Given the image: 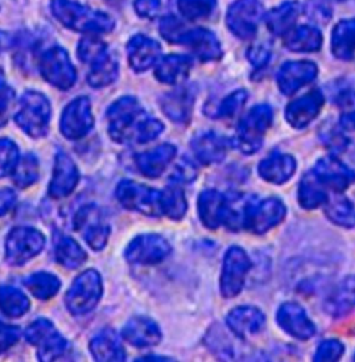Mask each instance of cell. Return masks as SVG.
<instances>
[{"mask_svg": "<svg viewBox=\"0 0 355 362\" xmlns=\"http://www.w3.org/2000/svg\"><path fill=\"white\" fill-rule=\"evenodd\" d=\"M110 136L118 144H147L164 131V125L144 112L141 103L125 96L107 110Z\"/></svg>", "mask_w": 355, "mask_h": 362, "instance_id": "obj_1", "label": "cell"}, {"mask_svg": "<svg viewBox=\"0 0 355 362\" xmlns=\"http://www.w3.org/2000/svg\"><path fill=\"white\" fill-rule=\"evenodd\" d=\"M50 10L54 18L66 28L86 35L99 37L111 33L115 25L111 16L75 0H52Z\"/></svg>", "mask_w": 355, "mask_h": 362, "instance_id": "obj_2", "label": "cell"}, {"mask_svg": "<svg viewBox=\"0 0 355 362\" xmlns=\"http://www.w3.org/2000/svg\"><path fill=\"white\" fill-rule=\"evenodd\" d=\"M272 109L267 105H258L250 110L239 122L235 144L245 154L257 153L264 144V138L272 125Z\"/></svg>", "mask_w": 355, "mask_h": 362, "instance_id": "obj_3", "label": "cell"}, {"mask_svg": "<svg viewBox=\"0 0 355 362\" xmlns=\"http://www.w3.org/2000/svg\"><path fill=\"white\" fill-rule=\"evenodd\" d=\"M50 121V103L47 98L36 90H28L20 100L16 114L18 127L33 138H40L47 132Z\"/></svg>", "mask_w": 355, "mask_h": 362, "instance_id": "obj_4", "label": "cell"}, {"mask_svg": "<svg viewBox=\"0 0 355 362\" xmlns=\"http://www.w3.org/2000/svg\"><path fill=\"white\" fill-rule=\"evenodd\" d=\"M118 202L127 210L136 211L149 217L163 216L161 192L138 182L122 181L115 190Z\"/></svg>", "mask_w": 355, "mask_h": 362, "instance_id": "obj_5", "label": "cell"}, {"mask_svg": "<svg viewBox=\"0 0 355 362\" xmlns=\"http://www.w3.org/2000/svg\"><path fill=\"white\" fill-rule=\"evenodd\" d=\"M102 278L95 269L81 274L67 293L66 304L74 315H82L96 307L102 297Z\"/></svg>", "mask_w": 355, "mask_h": 362, "instance_id": "obj_6", "label": "cell"}, {"mask_svg": "<svg viewBox=\"0 0 355 362\" xmlns=\"http://www.w3.org/2000/svg\"><path fill=\"white\" fill-rule=\"evenodd\" d=\"M39 70L45 81L63 90L70 89L76 81V71L71 59L60 46H53L42 54Z\"/></svg>", "mask_w": 355, "mask_h": 362, "instance_id": "obj_7", "label": "cell"}, {"mask_svg": "<svg viewBox=\"0 0 355 362\" xmlns=\"http://www.w3.org/2000/svg\"><path fill=\"white\" fill-rule=\"evenodd\" d=\"M250 267L249 255L242 247L233 246L226 252L219 282L221 293L225 298H233L243 290Z\"/></svg>", "mask_w": 355, "mask_h": 362, "instance_id": "obj_8", "label": "cell"}, {"mask_svg": "<svg viewBox=\"0 0 355 362\" xmlns=\"http://www.w3.org/2000/svg\"><path fill=\"white\" fill-rule=\"evenodd\" d=\"M25 339L37 347L39 360L53 361L63 356L69 347L67 340L47 320H37L25 330Z\"/></svg>", "mask_w": 355, "mask_h": 362, "instance_id": "obj_9", "label": "cell"}, {"mask_svg": "<svg viewBox=\"0 0 355 362\" xmlns=\"http://www.w3.org/2000/svg\"><path fill=\"white\" fill-rule=\"evenodd\" d=\"M45 247V236L34 228H14L6 240V258L11 265H23Z\"/></svg>", "mask_w": 355, "mask_h": 362, "instance_id": "obj_10", "label": "cell"}, {"mask_svg": "<svg viewBox=\"0 0 355 362\" xmlns=\"http://www.w3.org/2000/svg\"><path fill=\"white\" fill-rule=\"evenodd\" d=\"M261 18L260 0H236L228 10L226 25L235 37L248 40L255 37Z\"/></svg>", "mask_w": 355, "mask_h": 362, "instance_id": "obj_11", "label": "cell"}, {"mask_svg": "<svg viewBox=\"0 0 355 362\" xmlns=\"http://www.w3.org/2000/svg\"><path fill=\"white\" fill-rule=\"evenodd\" d=\"M173 252L167 239L156 233H147L135 238L125 250V257L132 264L154 265L164 261Z\"/></svg>", "mask_w": 355, "mask_h": 362, "instance_id": "obj_12", "label": "cell"}, {"mask_svg": "<svg viewBox=\"0 0 355 362\" xmlns=\"http://www.w3.org/2000/svg\"><path fill=\"white\" fill-rule=\"evenodd\" d=\"M93 115L91 100L85 96L76 98L64 109L60 129L63 135L71 141L83 138L93 128Z\"/></svg>", "mask_w": 355, "mask_h": 362, "instance_id": "obj_13", "label": "cell"}, {"mask_svg": "<svg viewBox=\"0 0 355 362\" xmlns=\"http://www.w3.org/2000/svg\"><path fill=\"white\" fill-rule=\"evenodd\" d=\"M75 229L79 230L93 250H102L110 236V226L96 206H85L75 217Z\"/></svg>", "mask_w": 355, "mask_h": 362, "instance_id": "obj_14", "label": "cell"}, {"mask_svg": "<svg viewBox=\"0 0 355 362\" xmlns=\"http://www.w3.org/2000/svg\"><path fill=\"white\" fill-rule=\"evenodd\" d=\"M286 216L284 202L277 197H269L262 202L255 200L250 210L246 229L255 235H262L279 225Z\"/></svg>", "mask_w": 355, "mask_h": 362, "instance_id": "obj_15", "label": "cell"}, {"mask_svg": "<svg viewBox=\"0 0 355 362\" xmlns=\"http://www.w3.org/2000/svg\"><path fill=\"white\" fill-rule=\"evenodd\" d=\"M314 173L326 187L336 193L344 192L355 181L354 171L333 156L318 160Z\"/></svg>", "mask_w": 355, "mask_h": 362, "instance_id": "obj_16", "label": "cell"}, {"mask_svg": "<svg viewBox=\"0 0 355 362\" xmlns=\"http://www.w3.org/2000/svg\"><path fill=\"white\" fill-rule=\"evenodd\" d=\"M277 321L286 333L298 340H308L315 334L317 327L307 313L296 303H284L277 314Z\"/></svg>", "mask_w": 355, "mask_h": 362, "instance_id": "obj_17", "label": "cell"}, {"mask_svg": "<svg viewBox=\"0 0 355 362\" xmlns=\"http://www.w3.org/2000/svg\"><path fill=\"white\" fill-rule=\"evenodd\" d=\"M317 75L318 67L313 62H289L278 73V86L284 95L290 96L313 82Z\"/></svg>", "mask_w": 355, "mask_h": 362, "instance_id": "obj_18", "label": "cell"}, {"mask_svg": "<svg viewBox=\"0 0 355 362\" xmlns=\"http://www.w3.org/2000/svg\"><path fill=\"white\" fill-rule=\"evenodd\" d=\"M323 106V95L320 90H311L305 96L293 100L286 109L287 122L296 128L301 129L310 125L317 115L320 114Z\"/></svg>", "mask_w": 355, "mask_h": 362, "instance_id": "obj_19", "label": "cell"}, {"mask_svg": "<svg viewBox=\"0 0 355 362\" xmlns=\"http://www.w3.org/2000/svg\"><path fill=\"white\" fill-rule=\"evenodd\" d=\"M78 181H79V174L75 163L72 161L70 156L60 151L56 156L54 173L49 186V194L53 199H63L69 196L76 187Z\"/></svg>", "mask_w": 355, "mask_h": 362, "instance_id": "obj_20", "label": "cell"}, {"mask_svg": "<svg viewBox=\"0 0 355 362\" xmlns=\"http://www.w3.org/2000/svg\"><path fill=\"white\" fill-rule=\"evenodd\" d=\"M128 60L136 73L147 71L161 57V46L151 37L135 35L127 46Z\"/></svg>", "mask_w": 355, "mask_h": 362, "instance_id": "obj_21", "label": "cell"}, {"mask_svg": "<svg viewBox=\"0 0 355 362\" xmlns=\"http://www.w3.org/2000/svg\"><path fill=\"white\" fill-rule=\"evenodd\" d=\"M265 315L261 310L250 305H242L232 310L226 317L229 329L240 339H249L260 333L265 326Z\"/></svg>", "mask_w": 355, "mask_h": 362, "instance_id": "obj_22", "label": "cell"}, {"mask_svg": "<svg viewBox=\"0 0 355 362\" xmlns=\"http://www.w3.org/2000/svg\"><path fill=\"white\" fill-rule=\"evenodd\" d=\"M180 45L189 47V50L202 62H215L222 57V49L218 39L211 31L204 28L187 30Z\"/></svg>", "mask_w": 355, "mask_h": 362, "instance_id": "obj_23", "label": "cell"}, {"mask_svg": "<svg viewBox=\"0 0 355 362\" xmlns=\"http://www.w3.org/2000/svg\"><path fill=\"white\" fill-rule=\"evenodd\" d=\"M124 339L139 349L153 347L161 341V330L158 325L146 317L132 318L122 329Z\"/></svg>", "mask_w": 355, "mask_h": 362, "instance_id": "obj_24", "label": "cell"}, {"mask_svg": "<svg viewBox=\"0 0 355 362\" xmlns=\"http://www.w3.org/2000/svg\"><path fill=\"white\" fill-rule=\"evenodd\" d=\"M175 156L177 147L170 144H164L154 147L150 151L139 154L136 157V165L144 177L157 178L174 161Z\"/></svg>", "mask_w": 355, "mask_h": 362, "instance_id": "obj_25", "label": "cell"}, {"mask_svg": "<svg viewBox=\"0 0 355 362\" xmlns=\"http://www.w3.org/2000/svg\"><path fill=\"white\" fill-rule=\"evenodd\" d=\"M296 168L297 164L291 156L274 153L261 161L258 165V173L264 181L274 185H282L293 177Z\"/></svg>", "mask_w": 355, "mask_h": 362, "instance_id": "obj_26", "label": "cell"}, {"mask_svg": "<svg viewBox=\"0 0 355 362\" xmlns=\"http://www.w3.org/2000/svg\"><path fill=\"white\" fill-rule=\"evenodd\" d=\"M192 148L197 161L206 165L221 163L228 153L226 141L214 132L197 135L192 142Z\"/></svg>", "mask_w": 355, "mask_h": 362, "instance_id": "obj_27", "label": "cell"}, {"mask_svg": "<svg viewBox=\"0 0 355 362\" xmlns=\"http://www.w3.org/2000/svg\"><path fill=\"white\" fill-rule=\"evenodd\" d=\"M255 200V197H250L240 193L225 196V210L222 223L233 232L246 229L250 210Z\"/></svg>", "mask_w": 355, "mask_h": 362, "instance_id": "obj_28", "label": "cell"}, {"mask_svg": "<svg viewBox=\"0 0 355 362\" xmlns=\"http://www.w3.org/2000/svg\"><path fill=\"white\" fill-rule=\"evenodd\" d=\"M91 351L98 361H124L125 351L118 334L111 330L105 329L91 341Z\"/></svg>", "mask_w": 355, "mask_h": 362, "instance_id": "obj_29", "label": "cell"}, {"mask_svg": "<svg viewBox=\"0 0 355 362\" xmlns=\"http://www.w3.org/2000/svg\"><path fill=\"white\" fill-rule=\"evenodd\" d=\"M225 210V196L216 190H204L199 197V217L203 225L215 230L222 225Z\"/></svg>", "mask_w": 355, "mask_h": 362, "instance_id": "obj_30", "label": "cell"}, {"mask_svg": "<svg viewBox=\"0 0 355 362\" xmlns=\"http://www.w3.org/2000/svg\"><path fill=\"white\" fill-rule=\"evenodd\" d=\"M192 59L180 54H170L157 62L156 78L168 85H177L185 81L192 70Z\"/></svg>", "mask_w": 355, "mask_h": 362, "instance_id": "obj_31", "label": "cell"}, {"mask_svg": "<svg viewBox=\"0 0 355 362\" xmlns=\"http://www.w3.org/2000/svg\"><path fill=\"white\" fill-rule=\"evenodd\" d=\"M193 102L194 99L189 90L177 89L163 96L161 107L171 121L177 124H186L192 117Z\"/></svg>", "mask_w": 355, "mask_h": 362, "instance_id": "obj_32", "label": "cell"}, {"mask_svg": "<svg viewBox=\"0 0 355 362\" xmlns=\"http://www.w3.org/2000/svg\"><path fill=\"white\" fill-rule=\"evenodd\" d=\"M301 6L298 1H286L284 4L275 7L267 14V25L269 31L275 35L287 34L291 28H294V24L297 18L301 14Z\"/></svg>", "mask_w": 355, "mask_h": 362, "instance_id": "obj_33", "label": "cell"}, {"mask_svg": "<svg viewBox=\"0 0 355 362\" xmlns=\"http://www.w3.org/2000/svg\"><path fill=\"white\" fill-rule=\"evenodd\" d=\"M326 313L332 317H342L355 308V275L346 278L326 300Z\"/></svg>", "mask_w": 355, "mask_h": 362, "instance_id": "obj_34", "label": "cell"}, {"mask_svg": "<svg viewBox=\"0 0 355 362\" xmlns=\"http://www.w3.org/2000/svg\"><path fill=\"white\" fill-rule=\"evenodd\" d=\"M284 46L291 52L310 53L317 52L322 46V35L314 27L303 25L297 28H291L284 35Z\"/></svg>", "mask_w": 355, "mask_h": 362, "instance_id": "obj_35", "label": "cell"}, {"mask_svg": "<svg viewBox=\"0 0 355 362\" xmlns=\"http://www.w3.org/2000/svg\"><path fill=\"white\" fill-rule=\"evenodd\" d=\"M326 186L320 182L315 173H308L300 182L298 187V202L303 209L314 210L320 206H325L327 202Z\"/></svg>", "mask_w": 355, "mask_h": 362, "instance_id": "obj_36", "label": "cell"}, {"mask_svg": "<svg viewBox=\"0 0 355 362\" xmlns=\"http://www.w3.org/2000/svg\"><path fill=\"white\" fill-rule=\"evenodd\" d=\"M332 52L340 60H351L355 54V18L340 21L332 34Z\"/></svg>", "mask_w": 355, "mask_h": 362, "instance_id": "obj_37", "label": "cell"}, {"mask_svg": "<svg viewBox=\"0 0 355 362\" xmlns=\"http://www.w3.org/2000/svg\"><path fill=\"white\" fill-rule=\"evenodd\" d=\"M325 213L329 221L339 226L349 229L355 226V206L353 202L339 193L334 197L327 199L325 203Z\"/></svg>", "mask_w": 355, "mask_h": 362, "instance_id": "obj_38", "label": "cell"}, {"mask_svg": "<svg viewBox=\"0 0 355 362\" xmlns=\"http://www.w3.org/2000/svg\"><path fill=\"white\" fill-rule=\"evenodd\" d=\"M118 76V62L107 52L103 57L95 62L91 66V71L88 74V82L93 88H105L111 85Z\"/></svg>", "mask_w": 355, "mask_h": 362, "instance_id": "obj_39", "label": "cell"}, {"mask_svg": "<svg viewBox=\"0 0 355 362\" xmlns=\"http://www.w3.org/2000/svg\"><path fill=\"white\" fill-rule=\"evenodd\" d=\"M163 203V216L171 219H182L187 211V202L185 192L177 182L168 185L164 192H161Z\"/></svg>", "mask_w": 355, "mask_h": 362, "instance_id": "obj_40", "label": "cell"}, {"mask_svg": "<svg viewBox=\"0 0 355 362\" xmlns=\"http://www.w3.org/2000/svg\"><path fill=\"white\" fill-rule=\"evenodd\" d=\"M0 310L10 318H18L30 310V300L24 293L11 286L0 288Z\"/></svg>", "mask_w": 355, "mask_h": 362, "instance_id": "obj_41", "label": "cell"}, {"mask_svg": "<svg viewBox=\"0 0 355 362\" xmlns=\"http://www.w3.org/2000/svg\"><path fill=\"white\" fill-rule=\"evenodd\" d=\"M24 284L36 298L40 300H47L53 297L60 289V281L54 275L47 272L34 274L28 276Z\"/></svg>", "mask_w": 355, "mask_h": 362, "instance_id": "obj_42", "label": "cell"}, {"mask_svg": "<svg viewBox=\"0 0 355 362\" xmlns=\"http://www.w3.org/2000/svg\"><path fill=\"white\" fill-rule=\"evenodd\" d=\"M56 258L57 261L66 267V268H78L81 267L88 255L82 250V247L71 239V238H63L56 247Z\"/></svg>", "mask_w": 355, "mask_h": 362, "instance_id": "obj_43", "label": "cell"}, {"mask_svg": "<svg viewBox=\"0 0 355 362\" xmlns=\"http://www.w3.org/2000/svg\"><path fill=\"white\" fill-rule=\"evenodd\" d=\"M39 177V164L34 154H27L18 160L14 171L13 180L18 187H27L34 185Z\"/></svg>", "mask_w": 355, "mask_h": 362, "instance_id": "obj_44", "label": "cell"}, {"mask_svg": "<svg viewBox=\"0 0 355 362\" xmlns=\"http://www.w3.org/2000/svg\"><path fill=\"white\" fill-rule=\"evenodd\" d=\"M108 52L106 43L98 35H88L82 37L78 45V56L85 63L92 66Z\"/></svg>", "mask_w": 355, "mask_h": 362, "instance_id": "obj_45", "label": "cell"}, {"mask_svg": "<svg viewBox=\"0 0 355 362\" xmlns=\"http://www.w3.org/2000/svg\"><path fill=\"white\" fill-rule=\"evenodd\" d=\"M216 0H178L182 16L189 21L207 18L215 8Z\"/></svg>", "mask_w": 355, "mask_h": 362, "instance_id": "obj_46", "label": "cell"}, {"mask_svg": "<svg viewBox=\"0 0 355 362\" xmlns=\"http://www.w3.org/2000/svg\"><path fill=\"white\" fill-rule=\"evenodd\" d=\"M18 163V148L8 139H0V178L13 174Z\"/></svg>", "mask_w": 355, "mask_h": 362, "instance_id": "obj_47", "label": "cell"}, {"mask_svg": "<svg viewBox=\"0 0 355 362\" xmlns=\"http://www.w3.org/2000/svg\"><path fill=\"white\" fill-rule=\"evenodd\" d=\"M340 125L347 131H355V92L346 90L339 98Z\"/></svg>", "mask_w": 355, "mask_h": 362, "instance_id": "obj_48", "label": "cell"}, {"mask_svg": "<svg viewBox=\"0 0 355 362\" xmlns=\"http://www.w3.org/2000/svg\"><path fill=\"white\" fill-rule=\"evenodd\" d=\"M248 100V92L246 90H236L231 93L223 102L219 105L216 115L221 118H231L236 115L240 109L245 106Z\"/></svg>", "mask_w": 355, "mask_h": 362, "instance_id": "obj_49", "label": "cell"}, {"mask_svg": "<svg viewBox=\"0 0 355 362\" xmlns=\"http://www.w3.org/2000/svg\"><path fill=\"white\" fill-rule=\"evenodd\" d=\"M186 31V27L174 16L164 17L160 23V34L170 43H180Z\"/></svg>", "mask_w": 355, "mask_h": 362, "instance_id": "obj_50", "label": "cell"}, {"mask_svg": "<svg viewBox=\"0 0 355 362\" xmlns=\"http://www.w3.org/2000/svg\"><path fill=\"white\" fill-rule=\"evenodd\" d=\"M344 347L339 340H326L320 344L314 356V360L320 362H333L342 358Z\"/></svg>", "mask_w": 355, "mask_h": 362, "instance_id": "obj_51", "label": "cell"}, {"mask_svg": "<svg viewBox=\"0 0 355 362\" xmlns=\"http://www.w3.org/2000/svg\"><path fill=\"white\" fill-rule=\"evenodd\" d=\"M197 177V168L196 165L187 160V158H183L180 160L171 175V181L177 182L179 185L182 183H189V182L194 181Z\"/></svg>", "mask_w": 355, "mask_h": 362, "instance_id": "obj_52", "label": "cell"}, {"mask_svg": "<svg viewBox=\"0 0 355 362\" xmlns=\"http://www.w3.org/2000/svg\"><path fill=\"white\" fill-rule=\"evenodd\" d=\"M163 8V0H135V10L143 18H156Z\"/></svg>", "mask_w": 355, "mask_h": 362, "instance_id": "obj_53", "label": "cell"}, {"mask_svg": "<svg viewBox=\"0 0 355 362\" xmlns=\"http://www.w3.org/2000/svg\"><path fill=\"white\" fill-rule=\"evenodd\" d=\"M13 99L14 90L3 79H0V127L7 122V115Z\"/></svg>", "mask_w": 355, "mask_h": 362, "instance_id": "obj_54", "label": "cell"}, {"mask_svg": "<svg viewBox=\"0 0 355 362\" xmlns=\"http://www.w3.org/2000/svg\"><path fill=\"white\" fill-rule=\"evenodd\" d=\"M20 329L17 326L7 325L0 321V353L14 346L20 337Z\"/></svg>", "mask_w": 355, "mask_h": 362, "instance_id": "obj_55", "label": "cell"}, {"mask_svg": "<svg viewBox=\"0 0 355 362\" xmlns=\"http://www.w3.org/2000/svg\"><path fill=\"white\" fill-rule=\"evenodd\" d=\"M250 62L255 67H264L271 57L269 50L265 46H252L248 53Z\"/></svg>", "mask_w": 355, "mask_h": 362, "instance_id": "obj_56", "label": "cell"}, {"mask_svg": "<svg viewBox=\"0 0 355 362\" xmlns=\"http://www.w3.org/2000/svg\"><path fill=\"white\" fill-rule=\"evenodd\" d=\"M16 204V193L11 189H0V217L7 214Z\"/></svg>", "mask_w": 355, "mask_h": 362, "instance_id": "obj_57", "label": "cell"}, {"mask_svg": "<svg viewBox=\"0 0 355 362\" xmlns=\"http://www.w3.org/2000/svg\"><path fill=\"white\" fill-rule=\"evenodd\" d=\"M354 360H355V357H354Z\"/></svg>", "mask_w": 355, "mask_h": 362, "instance_id": "obj_58", "label": "cell"}]
</instances>
